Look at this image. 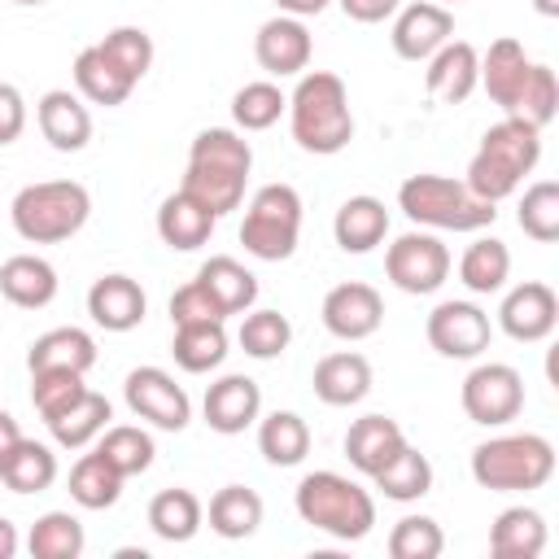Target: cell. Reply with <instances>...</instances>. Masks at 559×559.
Returning a JSON list of instances; mask_svg holds the SVG:
<instances>
[{
  "label": "cell",
  "mask_w": 559,
  "mask_h": 559,
  "mask_svg": "<svg viewBox=\"0 0 559 559\" xmlns=\"http://www.w3.org/2000/svg\"><path fill=\"white\" fill-rule=\"evenodd\" d=\"M13 555H17V528L13 520L0 515V559H13Z\"/></svg>",
  "instance_id": "53"
},
{
  "label": "cell",
  "mask_w": 559,
  "mask_h": 559,
  "mask_svg": "<svg viewBox=\"0 0 559 559\" xmlns=\"http://www.w3.org/2000/svg\"><path fill=\"white\" fill-rule=\"evenodd\" d=\"M214 214L192 197V192H170L162 205H157V236H162V245H170V249H179V253H192V249H201L205 240H210V231H214Z\"/></svg>",
  "instance_id": "26"
},
{
  "label": "cell",
  "mask_w": 559,
  "mask_h": 559,
  "mask_svg": "<svg viewBox=\"0 0 559 559\" xmlns=\"http://www.w3.org/2000/svg\"><path fill=\"white\" fill-rule=\"evenodd\" d=\"M441 550H445V533L432 515H402L389 533L393 559H437Z\"/></svg>",
  "instance_id": "47"
},
{
  "label": "cell",
  "mask_w": 559,
  "mask_h": 559,
  "mask_svg": "<svg viewBox=\"0 0 559 559\" xmlns=\"http://www.w3.org/2000/svg\"><path fill=\"white\" fill-rule=\"evenodd\" d=\"M441 4H459V0H441Z\"/></svg>",
  "instance_id": "57"
},
{
  "label": "cell",
  "mask_w": 559,
  "mask_h": 559,
  "mask_svg": "<svg viewBox=\"0 0 559 559\" xmlns=\"http://www.w3.org/2000/svg\"><path fill=\"white\" fill-rule=\"evenodd\" d=\"M515 223L537 245H555L559 240V183L555 179H542V183L524 188V201H520Z\"/></svg>",
  "instance_id": "44"
},
{
  "label": "cell",
  "mask_w": 559,
  "mask_h": 559,
  "mask_svg": "<svg viewBox=\"0 0 559 559\" xmlns=\"http://www.w3.org/2000/svg\"><path fill=\"white\" fill-rule=\"evenodd\" d=\"M253 170V148L240 131L231 127H205L197 131L188 148V170H183V192H192L214 218L231 214L245 201V183Z\"/></svg>",
  "instance_id": "1"
},
{
  "label": "cell",
  "mask_w": 559,
  "mask_h": 559,
  "mask_svg": "<svg viewBox=\"0 0 559 559\" xmlns=\"http://www.w3.org/2000/svg\"><path fill=\"white\" fill-rule=\"evenodd\" d=\"M210 319H227L218 306H214V297L192 280V284H183V288H175V297H170V323L179 328V323H210Z\"/></svg>",
  "instance_id": "49"
},
{
  "label": "cell",
  "mask_w": 559,
  "mask_h": 559,
  "mask_svg": "<svg viewBox=\"0 0 559 559\" xmlns=\"http://www.w3.org/2000/svg\"><path fill=\"white\" fill-rule=\"evenodd\" d=\"M13 4H48V0H13Z\"/></svg>",
  "instance_id": "56"
},
{
  "label": "cell",
  "mask_w": 559,
  "mask_h": 559,
  "mask_svg": "<svg viewBox=\"0 0 559 559\" xmlns=\"http://www.w3.org/2000/svg\"><path fill=\"white\" fill-rule=\"evenodd\" d=\"M83 389H87V384H83L79 371H31V402H35V411L44 415V424L57 419L70 402H79Z\"/></svg>",
  "instance_id": "48"
},
{
  "label": "cell",
  "mask_w": 559,
  "mask_h": 559,
  "mask_svg": "<svg viewBox=\"0 0 559 559\" xmlns=\"http://www.w3.org/2000/svg\"><path fill=\"white\" fill-rule=\"evenodd\" d=\"M424 332L441 358H480L493 341V323L476 301H441Z\"/></svg>",
  "instance_id": "12"
},
{
  "label": "cell",
  "mask_w": 559,
  "mask_h": 559,
  "mask_svg": "<svg viewBox=\"0 0 559 559\" xmlns=\"http://www.w3.org/2000/svg\"><path fill=\"white\" fill-rule=\"evenodd\" d=\"M144 310H148L144 288H140L131 275H122V271L100 275V280L87 288V314H92V323L105 328V332H131V328H140V323H144Z\"/></svg>",
  "instance_id": "19"
},
{
  "label": "cell",
  "mask_w": 559,
  "mask_h": 559,
  "mask_svg": "<svg viewBox=\"0 0 559 559\" xmlns=\"http://www.w3.org/2000/svg\"><path fill=\"white\" fill-rule=\"evenodd\" d=\"M109 415H114V411H109V397L83 389L79 402H70L57 419H48V432H52V441H57L61 450H83V445H92V441L109 428Z\"/></svg>",
  "instance_id": "32"
},
{
  "label": "cell",
  "mask_w": 559,
  "mask_h": 559,
  "mask_svg": "<svg viewBox=\"0 0 559 559\" xmlns=\"http://www.w3.org/2000/svg\"><path fill=\"white\" fill-rule=\"evenodd\" d=\"M74 87H79V96L83 100H92V105H105V109H114V105H122L131 92H135V83L92 44V48H83L79 57H74Z\"/></svg>",
  "instance_id": "31"
},
{
  "label": "cell",
  "mask_w": 559,
  "mask_h": 559,
  "mask_svg": "<svg viewBox=\"0 0 559 559\" xmlns=\"http://www.w3.org/2000/svg\"><path fill=\"white\" fill-rule=\"evenodd\" d=\"M371 485H376L389 502H419V498L432 489V463H428V454H419V450L406 441L402 454H397L393 463H384V467L371 476Z\"/></svg>",
  "instance_id": "39"
},
{
  "label": "cell",
  "mask_w": 559,
  "mask_h": 559,
  "mask_svg": "<svg viewBox=\"0 0 559 559\" xmlns=\"http://www.w3.org/2000/svg\"><path fill=\"white\" fill-rule=\"evenodd\" d=\"M371 393V362L358 349H341L314 362V397L323 406H358Z\"/></svg>",
  "instance_id": "23"
},
{
  "label": "cell",
  "mask_w": 559,
  "mask_h": 559,
  "mask_svg": "<svg viewBox=\"0 0 559 559\" xmlns=\"http://www.w3.org/2000/svg\"><path fill=\"white\" fill-rule=\"evenodd\" d=\"M170 354L192 376L214 371L227 358V328L218 319H210V323H179L175 328V341H170Z\"/></svg>",
  "instance_id": "37"
},
{
  "label": "cell",
  "mask_w": 559,
  "mask_h": 559,
  "mask_svg": "<svg viewBox=\"0 0 559 559\" xmlns=\"http://www.w3.org/2000/svg\"><path fill=\"white\" fill-rule=\"evenodd\" d=\"M402 445H406V432L389 415H362L345 432V459L362 476H376L384 463H393L402 454Z\"/></svg>",
  "instance_id": "21"
},
{
  "label": "cell",
  "mask_w": 559,
  "mask_h": 559,
  "mask_svg": "<svg viewBox=\"0 0 559 559\" xmlns=\"http://www.w3.org/2000/svg\"><path fill=\"white\" fill-rule=\"evenodd\" d=\"M236 341H240V349H245L249 358L271 362V358H280V354L288 349V341H293V323H288L280 310H245Z\"/></svg>",
  "instance_id": "43"
},
{
  "label": "cell",
  "mask_w": 559,
  "mask_h": 559,
  "mask_svg": "<svg viewBox=\"0 0 559 559\" xmlns=\"http://www.w3.org/2000/svg\"><path fill=\"white\" fill-rule=\"evenodd\" d=\"M83 546H87V533L70 511H44L26 533L31 559H79Z\"/></svg>",
  "instance_id": "40"
},
{
  "label": "cell",
  "mask_w": 559,
  "mask_h": 559,
  "mask_svg": "<svg viewBox=\"0 0 559 559\" xmlns=\"http://www.w3.org/2000/svg\"><path fill=\"white\" fill-rule=\"evenodd\" d=\"M397 205L411 223L432 231H485L498 218L493 201H480L463 179L450 175H411L397 188Z\"/></svg>",
  "instance_id": "6"
},
{
  "label": "cell",
  "mask_w": 559,
  "mask_h": 559,
  "mask_svg": "<svg viewBox=\"0 0 559 559\" xmlns=\"http://www.w3.org/2000/svg\"><path fill=\"white\" fill-rule=\"evenodd\" d=\"M310 52H314V39L306 31L301 17H288V13H275L258 26L253 35V57L266 74L275 79H288V74H306L310 66Z\"/></svg>",
  "instance_id": "15"
},
{
  "label": "cell",
  "mask_w": 559,
  "mask_h": 559,
  "mask_svg": "<svg viewBox=\"0 0 559 559\" xmlns=\"http://www.w3.org/2000/svg\"><path fill=\"white\" fill-rule=\"evenodd\" d=\"M96 48H100L131 83H140V79L148 74V66H153V35H148L144 26H114Z\"/></svg>",
  "instance_id": "46"
},
{
  "label": "cell",
  "mask_w": 559,
  "mask_h": 559,
  "mask_svg": "<svg viewBox=\"0 0 559 559\" xmlns=\"http://www.w3.org/2000/svg\"><path fill=\"white\" fill-rule=\"evenodd\" d=\"M87 214H92V192L79 179H39V183H26L13 197V205H9L13 231L26 245H61V240H70V236L83 231Z\"/></svg>",
  "instance_id": "4"
},
{
  "label": "cell",
  "mask_w": 559,
  "mask_h": 559,
  "mask_svg": "<svg viewBox=\"0 0 559 559\" xmlns=\"http://www.w3.org/2000/svg\"><path fill=\"white\" fill-rule=\"evenodd\" d=\"M542 162V131L520 122V118H502L493 122L485 135H480V148L476 157L467 162V188L480 197V201H507L524 175H533V166Z\"/></svg>",
  "instance_id": "3"
},
{
  "label": "cell",
  "mask_w": 559,
  "mask_h": 559,
  "mask_svg": "<svg viewBox=\"0 0 559 559\" xmlns=\"http://www.w3.org/2000/svg\"><path fill=\"white\" fill-rule=\"evenodd\" d=\"M489 550L498 559H537L546 550V520L533 507H507L489 524Z\"/></svg>",
  "instance_id": "30"
},
{
  "label": "cell",
  "mask_w": 559,
  "mask_h": 559,
  "mask_svg": "<svg viewBox=\"0 0 559 559\" xmlns=\"http://www.w3.org/2000/svg\"><path fill=\"white\" fill-rule=\"evenodd\" d=\"M293 507L310 528H319L336 542H362L376 524V498L341 472L301 476V485L293 493Z\"/></svg>",
  "instance_id": "5"
},
{
  "label": "cell",
  "mask_w": 559,
  "mask_h": 559,
  "mask_svg": "<svg viewBox=\"0 0 559 559\" xmlns=\"http://www.w3.org/2000/svg\"><path fill=\"white\" fill-rule=\"evenodd\" d=\"M384 275L411 297H428L450 275V249L432 231H406L384 249Z\"/></svg>",
  "instance_id": "10"
},
{
  "label": "cell",
  "mask_w": 559,
  "mask_h": 559,
  "mask_svg": "<svg viewBox=\"0 0 559 559\" xmlns=\"http://www.w3.org/2000/svg\"><path fill=\"white\" fill-rule=\"evenodd\" d=\"M533 9H537L542 17H559V0H533Z\"/></svg>",
  "instance_id": "55"
},
{
  "label": "cell",
  "mask_w": 559,
  "mask_h": 559,
  "mask_svg": "<svg viewBox=\"0 0 559 559\" xmlns=\"http://www.w3.org/2000/svg\"><path fill=\"white\" fill-rule=\"evenodd\" d=\"M323 328L336 336V341H367L380 332L384 323V297L362 284V280H349V284H336L328 288L323 297Z\"/></svg>",
  "instance_id": "13"
},
{
  "label": "cell",
  "mask_w": 559,
  "mask_h": 559,
  "mask_svg": "<svg viewBox=\"0 0 559 559\" xmlns=\"http://www.w3.org/2000/svg\"><path fill=\"white\" fill-rule=\"evenodd\" d=\"M463 415L480 428H502L524 411V376L511 362H480L459 389Z\"/></svg>",
  "instance_id": "9"
},
{
  "label": "cell",
  "mask_w": 559,
  "mask_h": 559,
  "mask_svg": "<svg viewBox=\"0 0 559 559\" xmlns=\"http://www.w3.org/2000/svg\"><path fill=\"white\" fill-rule=\"evenodd\" d=\"M559 114V79H555V70L550 66H528V79H524V87H520V100H515V109H511V118H520V122H528V127H546L550 118Z\"/></svg>",
  "instance_id": "45"
},
{
  "label": "cell",
  "mask_w": 559,
  "mask_h": 559,
  "mask_svg": "<svg viewBox=\"0 0 559 559\" xmlns=\"http://www.w3.org/2000/svg\"><path fill=\"white\" fill-rule=\"evenodd\" d=\"M424 83H428V96H437L445 105H463L480 83V52L467 39H445L428 57Z\"/></svg>",
  "instance_id": "20"
},
{
  "label": "cell",
  "mask_w": 559,
  "mask_h": 559,
  "mask_svg": "<svg viewBox=\"0 0 559 559\" xmlns=\"http://www.w3.org/2000/svg\"><path fill=\"white\" fill-rule=\"evenodd\" d=\"M57 480V454L44 441L17 437L4 454H0V485L13 493H44Z\"/></svg>",
  "instance_id": "29"
},
{
  "label": "cell",
  "mask_w": 559,
  "mask_h": 559,
  "mask_svg": "<svg viewBox=\"0 0 559 559\" xmlns=\"http://www.w3.org/2000/svg\"><path fill=\"white\" fill-rule=\"evenodd\" d=\"M201 411H205V424H210L214 432L236 437V432H245V428L262 415V389H258V380H249V376H240V371L218 376V380L205 389Z\"/></svg>",
  "instance_id": "18"
},
{
  "label": "cell",
  "mask_w": 559,
  "mask_h": 559,
  "mask_svg": "<svg viewBox=\"0 0 559 559\" xmlns=\"http://www.w3.org/2000/svg\"><path fill=\"white\" fill-rule=\"evenodd\" d=\"M301 236V197L293 183H266L249 197L245 223H240V245L258 262H284L297 253Z\"/></svg>",
  "instance_id": "8"
},
{
  "label": "cell",
  "mask_w": 559,
  "mask_h": 559,
  "mask_svg": "<svg viewBox=\"0 0 559 559\" xmlns=\"http://www.w3.org/2000/svg\"><path fill=\"white\" fill-rule=\"evenodd\" d=\"M262 524V498L258 489L249 485H223L214 498H210V528L227 542H245L253 537Z\"/></svg>",
  "instance_id": "36"
},
{
  "label": "cell",
  "mask_w": 559,
  "mask_h": 559,
  "mask_svg": "<svg viewBox=\"0 0 559 559\" xmlns=\"http://www.w3.org/2000/svg\"><path fill=\"white\" fill-rule=\"evenodd\" d=\"M26 131V100L13 83H0V148Z\"/></svg>",
  "instance_id": "50"
},
{
  "label": "cell",
  "mask_w": 559,
  "mask_h": 559,
  "mask_svg": "<svg viewBox=\"0 0 559 559\" xmlns=\"http://www.w3.org/2000/svg\"><path fill=\"white\" fill-rule=\"evenodd\" d=\"M555 323H559V297H555V288L542 284V280L515 284V288L502 297V306H498V328H502L511 341H524V345L546 341V336L555 332Z\"/></svg>",
  "instance_id": "14"
},
{
  "label": "cell",
  "mask_w": 559,
  "mask_h": 559,
  "mask_svg": "<svg viewBox=\"0 0 559 559\" xmlns=\"http://www.w3.org/2000/svg\"><path fill=\"white\" fill-rule=\"evenodd\" d=\"M288 127H293V140L314 157L341 153L354 140V109L341 74L306 70L288 96Z\"/></svg>",
  "instance_id": "2"
},
{
  "label": "cell",
  "mask_w": 559,
  "mask_h": 559,
  "mask_svg": "<svg viewBox=\"0 0 559 559\" xmlns=\"http://www.w3.org/2000/svg\"><path fill=\"white\" fill-rule=\"evenodd\" d=\"M555 476V445L542 432H502L472 450V480L489 493H528Z\"/></svg>",
  "instance_id": "7"
},
{
  "label": "cell",
  "mask_w": 559,
  "mask_h": 559,
  "mask_svg": "<svg viewBox=\"0 0 559 559\" xmlns=\"http://www.w3.org/2000/svg\"><path fill=\"white\" fill-rule=\"evenodd\" d=\"M35 122H39V135L57 148V153H79L87 148L92 140V114L83 105L79 92L70 87H52L35 100Z\"/></svg>",
  "instance_id": "17"
},
{
  "label": "cell",
  "mask_w": 559,
  "mask_h": 559,
  "mask_svg": "<svg viewBox=\"0 0 559 559\" xmlns=\"http://www.w3.org/2000/svg\"><path fill=\"white\" fill-rule=\"evenodd\" d=\"M528 66H533V61H528L524 44L511 39V35H502V39H493V44L480 52V83H476V87H485L489 100H493L502 114H511L515 100H520V87H524V79H528Z\"/></svg>",
  "instance_id": "22"
},
{
  "label": "cell",
  "mask_w": 559,
  "mask_h": 559,
  "mask_svg": "<svg viewBox=\"0 0 559 559\" xmlns=\"http://www.w3.org/2000/svg\"><path fill=\"white\" fill-rule=\"evenodd\" d=\"M507 275H511V249H507L498 236H476V240L463 249V258H459V280H463V288L476 293V297L498 293V288L507 284Z\"/></svg>",
  "instance_id": "33"
},
{
  "label": "cell",
  "mask_w": 559,
  "mask_h": 559,
  "mask_svg": "<svg viewBox=\"0 0 559 559\" xmlns=\"http://www.w3.org/2000/svg\"><path fill=\"white\" fill-rule=\"evenodd\" d=\"M205 524V507L192 489H162L148 502V528L162 542H192L197 528Z\"/></svg>",
  "instance_id": "35"
},
{
  "label": "cell",
  "mask_w": 559,
  "mask_h": 559,
  "mask_svg": "<svg viewBox=\"0 0 559 559\" xmlns=\"http://www.w3.org/2000/svg\"><path fill=\"white\" fill-rule=\"evenodd\" d=\"M332 236H336V245L345 253H371L389 236V210H384V201L380 197H367V192L362 197H349L336 210V218H332Z\"/></svg>",
  "instance_id": "27"
},
{
  "label": "cell",
  "mask_w": 559,
  "mask_h": 559,
  "mask_svg": "<svg viewBox=\"0 0 559 559\" xmlns=\"http://www.w3.org/2000/svg\"><path fill=\"white\" fill-rule=\"evenodd\" d=\"M96 367V341L83 328H48L26 349V371H79Z\"/></svg>",
  "instance_id": "24"
},
{
  "label": "cell",
  "mask_w": 559,
  "mask_h": 559,
  "mask_svg": "<svg viewBox=\"0 0 559 559\" xmlns=\"http://www.w3.org/2000/svg\"><path fill=\"white\" fill-rule=\"evenodd\" d=\"M258 450L271 467H297L310 454V424L297 411H271L258 424Z\"/></svg>",
  "instance_id": "34"
},
{
  "label": "cell",
  "mask_w": 559,
  "mask_h": 559,
  "mask_svg": "<svg viewBox=\"0 0 559 559\" xmlns=\"http://www.w3.org/2000/svg\"><path fill=\"white\" fill-rule=\"evenodd\" d=\"M17 437H22V428H17V419H13L9 411H0V454H4V450H9V445H13Z\"/></svg>",
  "instance_id": "54"
},
{
  "label": "cell",
  "mask_w": 559,
  "mask_h": 559,
  "mask_svg": "<svg viewBox=\"0 0 559 559\" xmlns=\"http://www.w3.org/2000/svg\"><path fill=\"white\" fill-rule=\"evenodd\" d=\"M197 284L214 297V306L223 314H245L258 301V275L249 266H240L236 258H227V253L205 258L201 271H197Z\"/></svg>",
  "instance_id": "28"
},
{
  "label": "cell",
  "mask_w": 559,
  "mask_h": 559,
  "mask_svg": "<svg viewBox=\"0 0 559 559\" xmlns=\"http://www.w3.org/2000/svg\"><path fill=\"white\" fill-rule=\"evenodd\" d=\"M70 498L79 507H87V511H105V507H114L122 498V476L92 450L70 467Z\"/></svg>",
  "instance_id": "41"
},
{
  "label": "cell",
  "mask_w": 559,
  "mask_h": 559,
  "mask_svg": "<svg viewBox=\"0 0 559 559\" xmlns=\"http://www.w3.org/2000/svg\"><path fill=\"white\" fill-rule=\"evenodd\" d=\"M96 454H100L122 480H131V476H140V472L153 467L157 445H153V437H148L140 424H109V428L100 432V441H96Z\"/></svg>",
  "instance_id": "38"
},
{
  "label": "cell",
  "mask_w": 559,
  "mask_h": 559,
  "mask_svg": "<svg viewBox=\"0 0 559 559\" xmlns=\"http://www.w3.org/2000/svg\"><path fill=\"white\" fill-rule=\"evenodd\" d=\"M0 297L17 310H44L57 297V271L39 253H13L0 266Z\"/></svg>",
  "instance_id": "25"
},
{
  "label": "cell",
  "mask_w": 559,
  "mask_h": 559,
  "mask_svg": "<svg viewBox=\"0 0 559 559\" xmlns=\"http://www.w3.org/2000/svg\"><path fill=\"white\" fill-rule=\"evenodd\" d=\"M336 4H341V13L349 22H362V26L384 22V17H393L402 9V0H336Z\"/></svg>",
  "instance_id": "51"
},
{
  "label": "cell",
  "mask_w": 559,
  "mask_h": 559,
  "mask_svg": "<svg viewBox=\"0 0 559 559\" xmlns=\"http://www.w3.org/2000/svg\"><path fill=\"white\" fill-rule=\"evenodd\" d=\"M328 4H332V0H275V9H280V13L301 17V22H306V17H319Z\"/></svg>",
  "instance_id": "52"
},
{
  "label": "cell",
  "mask_w": 559,
  "mask_h": 559,
  "mask_svg": "<svg viewBox=\"0 0 559 559\" xmlns=\"http://www.w3.org/2000/svg\"><path fill=\"white\" fill-rule=\"evenodd\" d=\"M389 39H393V52L402 61H428L445 39H454V13L445 4H432V0L406 4V9H397Z\"/></svg>",
  "instance_id": "16"
},
{
  "label": "cell",
  "mask_w": 559,
  "mask_h": 559,
  "mask_svg": "<svg viewBox=\"0 0 559 559\" xmlns=\"http://www.w3.org/2000/svg\"><path fill=\"white\" fill-rule=\"evenodd\" d=\"M288 109V96L271 83V79H253L231 96V122L240 131H266L280 122V114Z\"/></svg>",
  "instance_id": "42"
},
{
  "label": "cell",
  "mask_w": 559,
  "mask_h": 559,
  "mask_svg": "<svg viewBox=\"0 0 559 559\" xmlns=\"http://www.w3.org/2000/svg\"><path fill=\"white\" fill-rule=\"evenodd\" d=\"M122 397H127V406H131L135 419H144V424H153L162 432H179L192 419V402H188L183 384H175V376L162 371V367H135V371H127Z\"/></svg>",
  "instance_id": "11"
}]
</instances>
